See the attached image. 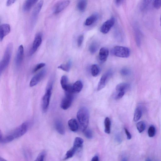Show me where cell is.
Returning <instances> with one entry per match:
<instances>
[{
    "label": "cell",
    "instance_id": "603a6c76",
    "mask_svg": "<svg viewBox=\"0 0 161 161\" xmlns=\"http://www.w3.org/2000/svg\"><path fill=\"white\" fill-rule=\"evenodd\" d=\"M130 87V85L127 83H122L117 85L116 87V90L117 92H125Z\"/></svg>",
    "mask_w": 161,
    "mask_h": 161
},
{
    "label": "cell",
    "instance_id": "9c48e42d",
    "mask_svg": "<svg viewBox=\"0 0 161 161\" xmlns=\"http://www.w3.org/2000/svg\"><path fill=\"white\" fill-rule=\"evenodd\" d=\"M114 23L115 19L113 17L107 20L101 27L100 29L101 32L104 34L108 33L113 26Z\"/></svg>",
    "mask_w": 161,
    "mask_h": 161
},
{
    "label": "cell",
    "instance_id": "74e56055",
    "mask_svg": "<svg viewBox=\"0 0 161 161\" xmlns=\"http://www.w3.org/2000/svg\"><path fill=\"white\" fill-rule=\"evenodd\" d=\"M120 72L122 75L124 76H127L130 74V71L129 69L124 68L121 70Z\"/></svg>",
    "mask_w": 161,
    "mask_h": 161
},
{
    "label": "cell",
    "instance_id": "c3c4849f",
    "mask_svg": "<svg viewBox=\"0 0 161 161\" xmlns=\"http://www.w3.org/2000/svg\"><path fill=\"white\" fill-rule=\"evenodd\" d=\"M0 161H7L6 159H4V158H3L0 157Z\"/></svg>",
    "mask_w": 161,
    "mask_h": 161
},
{
    "label": "cell",
    "instance_id": "277c9868",
    "mask_svg": "<svg viewBox=\"0 0 161 161\" xmlns=\"http://www.w3.org/2000/svg\"><path fill=\"white\" fill-rule=\"evenodd\" d=\"M111 53L116 57L126 58L130 56V51L128 47H126L116 46L111 50Z\"/></svg>",
    "mask_w": 161,
    "mask_h": 161
},
{
    "label": "cell",
    "instance_id": "30bf717a",
    "mask_svg": "<svg viewBox=\"0 0 161 161\" xmlns=\"http://www.w3.org/2000/svg\"><path fill=\"white\" fill-rule=\"evenodd\" d=\"M46 73V70L44 69L35 75L30 81V86L33 87L36 85L44 77Z\"/></svg>",
    "mask_w": 161,
    "mask_h": 161
},
{
    "label": "cell",
    "instance_id": "cb8c5ba5",
    "mask_svg": "<svg viewBox=\"0 0 161 161\" xmlns=\"http://www.w3.org/2000/svg\"><path fill=\"white\" fill-rule=\"evenodd\" d=\"M87 4V1L85 0L79 1L77 5L78 9L81 12H84L86 9Z\"/></svg>",
    "mask_w": 161,
    "mask_h": 161
},
{
    "label": "cell",
    "instance_id": "6da1fadb",
    "mask_svg": "<svg viewBox=\"0 0 161 161\" xmlns=\"http://www.w3.org/2000/svg\"><path fill=\"white\" fill-rule=\"evenodd\" d=\"M77 117L80 128L83 132L86 129L89 123V113L88 109L85 107L81 108L77 113Z\"/></svg>",
    "mask_w": 161,
    "mask_h": 161
},
{
    "label": "cell",
    "instance_id": "ac0fdd59",
    "mask_svg": "<svg viewBox=\"0 0 161 161\" xmlns=\"http://www.w3.org/2000/svg\"><path fill=\"white\" fill-rule=\"evenodd\" d=\"M98 15L97 14H94L89 16L86 20L85 25L89 26L95 23L98 19Z\"/></svg>",
    "mask_w": 161,
    "mask_h": 161
},
{
    "label": "cell",
    "instance_id": "e0dca14e",
    "mask_svg": "<svg viewBox=\"0 0 161 161\" xmlns=\"http://www.w3.org/2000/svg\"><path fill=\"white\" fill-rule=\"evenodd\" d=\"M54 126L56 131L59 134L64 135L65 133V129L62 122L59 120H56L54 122Z\"/></svg>",
    "mask_w": 161,
    "mask_h": 161
},
{
    "label": "cell",
    "instance_id": "681fc988",
    "mask_svg": "<svg viewBox=\"0 0 161 161\" xmlns=\"http://www.w3.org/2000/svg\"><path fill=\"white\" fill-rule=\"evenodd\" d=\"M146 161H152V160L148 158L146 160Z\"/></svg>",
    "mask_w": 161,
    "mask_h": 161
},
{
    "label": "cell",
    "instance_id": "8d00e7d4",
    "mask_svg": "<svg viewBox=\"0 0 161 161\" xmlns=\"http://www.w3.org/2000/svg\"><path fill=\"white\" fill-rule=\"evenodd\" d=\"M46 64L43 63H41L37 64L34 68L33 72L34 73L41 69L45 66Z\"/></svg>",
    "mask_w": 161,
    "mask_h": 161
},
{
    "label": "cell",
    "instance_id": "bcb514c9",
    "mask_svg": "<svg viewBox=\"0 0 161 161\" xmlns=\"http://www.w3.org/2000/svg\"><path fill=\"white\" fill-rule=\"evenodd\" d=\"M91 161H99L98 156H94L92 159Z\"/></svg>",
    "mask_w": 161,
    "mask_h": 161
},
{
    "label": "cell",
    "instance_id": "4316f807",
    "mask_svg": "<svg viewBox=\"0 0 161 161\" xmlns=\"http://www.w3.org/2000/svg\"><path fill=\"white\" fill-rule=\"evenodd\" d=\"M72 62L71 60H69L66 64H62L58 67V68L66 71L69 72L71 66Z\"/></svg>",
    "mask_w": 161,
    "mask_h": 161
},
{
    "label": "cell",
    "instance_id": "1f68e13d",
    "mask_svg": "<svg viewBox=\"0 0 161 161\" xmlns=\"http://www.w3.org/2000/svg\"><path fill=\"white\" fill-rule=\"evenodd\" d=\"M137 129L140 133L143 131L146 128V124L143 121H140L138 122L136 124Z\"/></svg>",
    "mask_w": 161,
    "mask_h": 161
},
{
    "label": "cell",
    "instance_id": "f546056e",
    "mask_svg": "<svg viewBox=\"0 0 161 161\" xmlns=\"http://www.w3.org/2000/svg\"><path fill=\"white\" fill-rule=\"evenodd\" d=\"M84 141L82 139L79 137L75 138L73 143V146L78 149L82 146Z\"/></svg>",
    "mask_w": 161,
    "mask_h": 161
},
{
    "label": "cell",
    "instance_id": "7dc6e473",
    "mask_svg": "<svg viewBox=\"0 0 161 161\" xmlns=\"http://www.w3.org/2000/svg\"><path fill=\"white\" fill-rule=\"evenodd\" d=\"M121 161H128L127 158L125 157L122 158L121 159Z\"/></svg>",
    "mask_w": 161,
    "mask_h": 161
},
{
    "label": "cell",
    "instance_id": "d6a6232c",
    "mask_svg": "<svg viewBox=\"0 0 161 161\" xmlns=\"http://www.w3.org/2000/svg\"><path fill=\"white\" fill-rule=\"evenodd\" d=\"M151 2V0L142 1L140 5V9L142 11H144L146 10L149 7Z\"/></svg>",
    "mask_w": 161,
    "mask_h": 161
},
{
    "label": "cell",
    "instance_id": "836d02e7",
    "mask_svg": "<svg viewBox=\"0 0 161 161\" xmlns=\"http://www.w3.org/2000/svg\"><path fill=\"white\" fill-rule=\"evenodd\" d=\"M156 129L153 125L150 126L148 130V135L150 137H153L155 135Z\"/></svg>",
    "mask_w": 161,
    "mask_h": 161
},
{
    "label": "cell",
    "instance_id": "5b68a950",
    "mask_svg": "<svg viewBox=\"0 0 161 161\" xmlns=\"http://www.w3.org/2000/svg\"><path fill=\"white\" fill-rule=\"evenodd\" d=\"M28 124L26 122L22 123L13 131L10 134L14 139L19 138L23 136L28 129Z\"/></svg>",
    "mask_w": 161,
    "mask_h": 161
},
{
    "label": "cell",
    "instance_id": "d6986e66",
    "mask_svg": "<svg viewBox=\"0 0 161 161\" xmlns=\"http://www.w3.org/2000/svg\"><path fill=\"white\" fill-rule=\"evenodd\" d=\"M38 1L36 0H28L26 1L23 5V9L25 12L29 11L32 7Z\"/></svg>",
    "mask_w": 161,
    "mask_h": 161
},
{
    "label": "cell",
    "instance_id": "7bdbcfd3",
    "mask_svg": "<svg viewBox=\"0 0 161 161\" xmlns=\"http://www.w3.org/2000/svg\"><path fill=\"white\" fill-rule=\"evenodd\" d=\"M116 141L118 143H120L122 142V138L120 136L119 134H117L115 137Z\"/></svg>",
    "mask_w": 161,
    "mask_h": 161
},
{
    "label": "cell",
    "instance_id": "f35d334b",
    "mask_svg": "<svg viewBox=\"0 0 161 161\" xmlns=\"http://www.w3.org/2000/svg\"><path fill=\"white\" fill-rule=\"evenodd\" d=\"M153 7L156 9H159L161 6V0H155L153 1Z\"/></svg>",
    "mask_w": 161,
    "mask_h": 161
},
{
    "label": "cell",
    "instance_id": "d4e9b609",
    "mask_svg": "<svg viewBox=\"0 0 161 161\" xmlns=\"http://www.w3.org/2000/svg\"><path fill=\"white\" fill-rule=\"evenodd\" d=\"M142 114V111L140 107H137L136 108L134 115L133 120L136 122L139 120L141 117Z\"/></svg>",
    "mask_w": 161,
    "mask_h": 161
},
{
    "label": "cell",
    "instance_id": "f6af8a7d",
    "mask_svg": "<svg viewBox=\"0 0 161 161\" xmlns=\"http://www.w3.org/2000/svg\"><path fill=\"white\" fill-rule=\"evenodd\" d=\"M124 1L123 0H115V3L117 6H119Z\"/></svg>",
    "mask_w": 161,
    "mask_h": 161
},
{
    "label": "cell",
    "instance_id": "ee69618b",
    "mask_svg": "<svg viewBox=\"0 0 161 161\" xmlns=\"http://www.w3.org/2000/svg\"><path fill=\"white\" fill-rule=\"evenodd\" d=\"M15 2V0H7L6 1V5L8 6H9L14 3Z\"/></svg>",
    "mask_w": 161,
    "mask_h": 161
},
{
    "label": "cell",
    "instance_id": "ba28073f",
    "mask_svg": "<svg viewBox=\"0 0 161 161\" xmlns=\"http://www.w3.org/2000/svg\"><path fill=\"white\" fill-rule=\"evenodd\" d=\"M70 1L69 0L60 1L57 3L53 8V13L57 14L64 9L69 5Z\"/></svg>",
    "mask_w": 161,
    "mask_h": 161
},
{
    "label": "cell",
    "instance_id": "d590c367",
    "mask_svg": "<svg viewBox=\"0 0 161 161\" xmlns=\"http://www.w3.org/2000/svg\"><path fill=\"white\" fill-rule=\"evenodd\" d=\"M45 156V152L42 151L38 155L34 161H44Z\"/></svg>",
    "mask_w": 161,
    "mask_h": 161
},
{
    "label": "cell",
    "instance_id": "44dd1931",
    "mask_svg": "<svg viewBox=\"0 0 161 161\" xmlns=\"http://www.w3.org/2000/svg\"><path fill=\"white\" fill-rule=\"evenodd\" d=\"M83 87V84L80 80L76 81L72 86L73 92L74 93H79L80 92Z\"/></svg>",
    "mask_w": 161,
    "mask_h": 161
},
{
    "label": "cell",
    "instance_id": "5bb4252c",
    "mask_svg": "<svg viewBox=\"0 0 161 161\" xmlns=\"http://www.w3.org/2000/svg\"><path fill=\"white\" fill-rule=\"evenodd\" d=\"M60 84L62 89L65 92H73L72 86L69 84L68 82V78L66 75H63L60 79Z\"/></svg>",
    "mask_w": 161,
    "mask_h": 161
},
{
    "label": "cell",
    "instance_id": "7c38bea8",
    "mask_svg": "<svg viewBox=\"0 0 161 161\" xmlns=\"http://www.w3.org/2000/svg\"><path fill=\"white\" fill-rule=\"evenodd\" d=\"M24 53V49L23 45L19 47L15 59V65L17 66H19L23 61Z\"/></svg>",
    "mask_w": 161,
    "mask_h": 161
},
{
    "label": "cell",
    "instance_id": "8fae6325",
    "mask_svg": "<svg viewBox=\"0 0 161 161\" xmlns=\"http://www.w3.org/2000/svg\"><path fill=\"white\" fill-rule=\"evenodd\" d=\"M112 74L111 70H109L102 76L97 86V91L101 90L105 87L108 80L111 76Z\"/></svg>",
    "mask_w": 161,
    "mask_h": 161
},
{
    "label": "cell",
    "instance_id": "816d5d0a",
    "mask_svg": "<svg viewBox=\"0 0 161 161\" xmlns=\"http://www.w3.org/2000/svg\"></svg>",
    "mask_w": 161,
    "mask_h": 161
},
{
    "label": "cell",
    "instance_id": "ffe728a7",
    "mask_svg": "<svg viewBox=\"0 0 161 161\" xmlns=\"http://www.w3.org/2000/svg\"><path fill=\"white\" fill-rule=\"evenodd\" d=\"M68 125L70 129L72 131H76L78 129V125L75 119H72L69 120Z\"/></svg>",
    "mask_w": 161,
    "mask_h": 161
},
{
    "label": "cell",
    "instance_id": "ab89813d",
    "mask_svg": "<svg viewBox=\"0 0 161 161\" xmlns=\"http://www.w3.org/2000/svg\"><path fill=\"white\" fill-rule=\"evenodd\" d=\"M84 39V36L82 35H80L77 40V45L78 47H80L81 46Z\"/></svg>",
    "mask_w": 161,
    "mask_h": 161
},
{
    "label": "cell",
    "instance_id": "4fadbf2b",
    "mask_svg": "<svg viewBox=\"0 0 161 161\" xmlns=\"http://www.w3.org/2000/svg\"><path fill=\"white\" fill-rule=\"evenodd\" d=\"M43 3V1H39L34 8L31 15L32 23L33 24L35 22L37 16L39 13Z\"/></svg>",
    "mask_w": 161,
    "mask_h": 161
},
{
    "label": "cell",
    "instance_id": "f1b7e54d",
    "mask_svg": "<svg viewBox=\"0 0 161 161\" xmlns=\"http://www.w3.org/2000/svg\"><path fill=\"white\" fill-rule=\"evenodd\" d=\"M104 131L109 134L110 132L111 121L108 117H106L104 121Z\"/></svg>",
    "mask_w": 161,
    "mask_h": 161
},
{
    "label": "cell",
    "instance_id": "8992f818",
    "mask_svg": "<svg viewBox=\"0 0 161 161\" xmlns=\"http://www.w3.org/2000/svg\"><path fill=\"white\" fill-rule=\"evenodd\" d=\"M73 94L72 93L65 92V96L60 104V107L63 109L66 110L70 106L74 98Z\"/></svg>",
    "mask_w": 161,
    "mask_h": 161
},
{
    "label": "cell",
    "instance_id": "7a4b0ae2",
    "mask_svg": "<svg viewBox=\"0 0 161 161\" xmlns=\"http://www.w3.org/2000/svg\"><path fill=\"white\" fill-rule=\"evenodd\" d=\"M13 44L10 42L7 45L3 57L0 63V73L1 74L8 66L11 58L13 50Z\"/></svg>",
    "mask_w": 161,
    "mask_h": 161
},
{
    "label": "cell",
    "instance_id": "52a82bcc",
    "mask_svg": "<svg viewBox=\"0 0 161 161\" xmlns=\"http://www.w3.org/2000/svg\"><path fill=\"white\" fill-rule=\"evenodd\" d=\"M42 42V34L39 32L35 36L32 46L29 51L30 56L33 55L41 45Z\"/></svg>",
    "mask_w": 161,
    "mask_h": 161
},
{
    "label": "cell",
    "instance_id": "e575fe53",
    "mask_svg": "<svg viewBox=\"0 0 161 161\" xmlns=\"http://www.w3.org/2000/svg\"><path fill=\"white\" fill-rule=\"evenodd\" d=\"M84 134L86 137L88 139H92V133L91 130L87 129H86L84 131Z\"/></svg>",
    "mask_w": 161,
    "mask_h": 161
},
{
    "label": "cell",
    "instance_id": "7402d4cb",
    "mask_svg": "<svg viewBox=\"0 0 161 161\" xmlns=\"http://www.w3.org/2000/svg\"><path fill=\"white\" fill-rule=\"evenodd\" d=\"M135 37L136 45L138 47L141 45L142 34L140 30L137 27L134 30Z\"/></svg>",
    "mask_w": 161,
    "mask_h": 161
},
{
    "label": "cell",
    "instance_id": "60d3db41",
    "mask_svg": "<svg viewBox=\"0 0 161 161\" xmlns=\"http://www.w3.org/2000/svg\"><path fill=\"white\" fill-rule=\"evenodd\" d=\"M117 94L115 96V98L116 99H119L121 98L124 95L125 92L119 91L118 92Z\"/></svg>",
    "mask_w": 161,
    "mask_h": 161
},
{
    "label": "cell",
    "instance_id": "3957f363",
    "mask_svg": "<svg viewBox=\"0 0 161 161\" xmlns=\"http://www.w3.org/2000/svg\"><path fill=\"white\" fill-rule=\"evenodd\" d=\"M53 87V83L50 82L47 87L45 93L42 97V108L43 112H46L47 110L51 97Z\"/></svg>",
    "mask_w": 161,
    "mask_h": 161
},
{
    "label": "cell",
    "instance_id": "9a60e30c",
    "mask_svg": "<svg viewBox=\"0 0 161 161\" xmlns=\"http://www.w3.org/2000/svg\"><path fill=\"white\" fill-rule=\"evenodd\" d=\"M108 54L109 50L107 48H101L100 50L98 55L99 62L102 63L105 62L107 59Z\"/></svg>",
    "mask_w": 161,
    "mask_h": 161
},
{
    "label": "cell",
    "instance_id": "4dcf8cb0",
    "mask_svg": "<svg viewBox=\"0 0 161 161\" xmlns=\"http://www.w3.org/2000/svg\"><path fill=\"white\" fill-rule=\"evenodd\" d=\"M91 72L93 76H97L100 72V68L96 64L92 65L91 68Z\"/></svg>",
    "mask_w": 161,
    "mask_h": 161
},
{
    "label": "cell",
    "instance_id": "484cf974",
    "mask_svg": "<svg viewBox=\"0 0 161 161\" xmlns=\"http://www.w3.org/2000/svg\"><path fill=\"white\" fill-rule=\"evenodd\" d=\"M77 150V149L73 146L67 151L64 160H65L72 158Z\"/></svg>",
    "mask_w": 161,
    "mask_h": 161
},
{
    "label": "cell",
    "instance_id": "b9f144b4",
    "mask_svg": "<svg viewBox=\"0 0 161 161\" xmlns=\"http://www.w3.org/2000/svg\"><path fill=\"white\" fill-rule=\"evenodd\" d=\"M125 131L127 136V139L130 140L131 138V135L128 130L126 128H124Z\"/></svg>",
    "mask_w": 161,
    "mask_h": 161
},
{
    "label": "cell",
    "instance_id": "2e32d148",
    "mask_svg": "<svg viewBox=\"0 0 161 161\" xmlns=\"http://www.w3.org/2000/svg\"><path fill=\"white\" fill-rule=\"evenodd\" d=\"M10 31V27L8 24H3L0 26V40L2 41L4 37L8 35Z\"/></svg>",
    "mask_w": 161,
    "mask_h": 161
},
{
    "label": "cell",
    "instance_id": "83f0119b",
    "mask_svg": "<svg viewBox=\"0 0 161 161\" xmlns=\"http://www.w3.org/2000/svg\"><path fill=\"white\" fill-rule=\"evenodd\" d=\"M99 47V44L97 42H92L89 47L90 53L92 54L95 53L98 49Z\"/></svg>",
    "mask_w": 161,
    "mask_h": 161
},
{
    "label": "cell",
    "instance_id": "f907efd6",
    "mask_svg": "<svg viewBox=\"0 0 161 161\" xmlns=\"http://www.w3.org/2000/svg\"><path fill=\"white\" fill-rule=\"evenodd\" d=\"M160 26H161V16L160 17Z\"/></svg>",
    "mask_w": 161,
    "mask_h": 161
}]
</instances>
